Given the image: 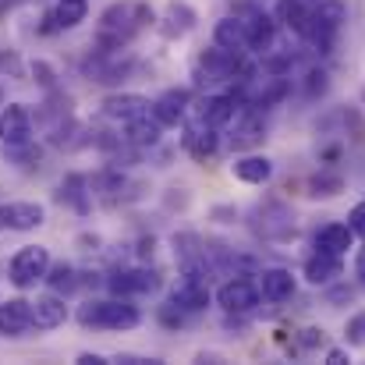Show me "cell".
Returning a JSON list of instances; mask_svg holds the SVG:
<instances>
[{
  "label": "cell",
  "mask_w": 365,
  "mask_h": 365,
  "mask_svg": "<svg viewBox=\"0 0 365 365\" xmlns=\"http://www.w3.org/2000/svg\"><path fill=\"white\" fill-rule=\"evenodd\" d=\"M348 224H351V231H355V235H362L365 238V202H359V206L348 213Z\"/></svg>",
  "instance_id": "obj_36"
},
{
  "label": "cell",
  "mask_w": 365,
  "mask_h": 365,
  "mask_svg": "<svg viewBox=\"0 0 365 365\" xmlns=\"http://www.w3.org/2000/svg\"><path fill=\"white\" fill-rule=\"evenodd\" d=\"M170 302H174V305H181L185 312H202V309L213 302L210 284H206V269H195V266L181 269V280L174 284Z\"/></svg>",
  "instance_id": "obj_6"
},
{
  "label": "cell",
  "mask_w": 365,
  "mask_h": 365,
  "mask_svg": "<svg viewBox=\"0 0 365 365\" xmlns=\"http://www.w3.org/2000/svg\"><path fill=\"white\" fill-rule=\"evenodd\" d=\"M46 284H50V291L53 294H71L82 280H78V269L71 266V262H57V266H50V273H46Z\"/></svg>",
  "instance_id": "obj_28"
},
{
  "label": "cell",
  "mask_w": 365,
  "mask_h": 365,
  "mask_svg": "<svg viewBox=\"0 0 365 365\" xmlns=\"http://www.w3.org/2000/svg\"><path fill=\"white\" fill-rule=\"evenodd\" d=\"M213 43L227 46V50H245L248 53V39H245V21L235 14V18H220L217 29H213Z\"/></svg>",
  "instance_id": "obj_26"
},
{
  "label": "cell",
  "mask_w": 365,
  "mask_h": 365,
  "mask_svg": "<svg viewBox=\"0 0 365 365\" xmlns=\"http://www.w3.org/2000/svg\"><path fill=\"white\" fill-rule=\"evenodd\" d=\"M217 131H220V128H210L206 121H199L195 128H188V131H185V138H181L185 153H188V156H195V160H210V156L220 149Z\"/></svg>",
  "instance_id": "obj_18"
},
{
  "label": "cell",
  "mask_w": 365,
  "mask_h": 365,
  "mask_svg": "<svg viewBox=\"0 0 365 365\" xmlns=\"http://www.w3.org/2000/svg\"><path fill=\"white\" fill-rule=\"evenodd\" d=\"M86 14H89V4H86V0H57V7L46 14V21H53V29L64 32V29L82 25Z\"/></svg>",
  "instance_id": "obj_25"
},
{
  "label": "cell",
  "mask_w": 365,
  "mask_h": 365,
  "mask_svg": "<svg viewBox=\"0 0 365 365\" xmlns=\"http://www.w3.org/2000/svg\"><path fill=\"white\" fill-rule=\"evenodd\" d=\"M259 298H262V291H259V284L248 280V277H231V280H224V284L217 287V305H220L227 316L252 312V309L259 305Z\"/></svg>",
  "instance_id": "obj_7"
},
{
  "label": "cell",
  "mask_w": 365,
  "mask_h": 365,
  "mask_svg": "<svg viewBox=\"0 0 365 365\" xmlns=\"http://www.w3.org/2000/svg\"><path fill=\"white\" fill-rule=\"evenodd\" d=\"M305 280L312 284V287H330L341 273H344V262H341V255H327V252H312L309 259H305Z\"/></svg>",
  "instance_id": "obj_16"
},
{
  "label": "cell",
  "mask_w": 365,
  "mask_h": 365,
  "mask_svg": "<svg viewBox=\"0 0 365 365\" xmlns=\"http://www.w3.org/2000/svg\"><path fill=\"white\" fill-rule=\"evenodd\" d=\"M341 25H344V4H341V0H323V4L312 11V21H309V29H305V39H309L319 53H330V46H334V39H337V32H341Z\"/></svg>",
  "instance_id": "obj_4"
},
{
  "label": "cell",
  "mask_w": 365,
  "mask_h": 365,
  "mask_svg": "<svg viewBox=\"0 0 365 365\" xmlns=\"http://www.w3.org/2000/svg\"><path fill=\"white\" fill-rule=\"evenodd\" d=\"M82 188H86V178H82V174H71V178L61 185V202L68 199L78 213H86V192H82Z\"/></svg>",
  "instance_id": "obj_31"
},
{
  "label": "cell",
  "mask_w": 365,
  "mask_h": 365,
  "mask_svg": "<svg viewBox=\"0 0 365 365\" xmlns=\"http://www.w3.org/2000/svg\"><path fill=\"white\" fill-rule=\"evenodd\" d=\"M351 298H355V287H344V284H337V287L327 291V302H330V305H344V302H351Z\"/></svg>",
  "instance_id": "obj_34"
},
{
  "label": "cell",
  "mask_w": 365,
  "mask_h": 365,
  "mask_svg": "<svg viewBox=\"0 0 365 365\" xmlns=\"http://www.w3.org/2000/svg\"><path fill=\"white\" fill-rule=\"evenodd\" d=\"M46 220L39 202H4L0 206V231H36Z\"/></svg>",
  "instance_id": "obj_11"
},
{
  "label": "cell",
  "mask_w": 365,
  "mask_h": 365,
  "mask_svg": "<svg viewBox=\"0 0 365 365\" xmlns=\"http://www.w3.org/2000/svg\"><path fill=\"white\" fill-rule=\"evenodd\" d=\"M235 178L245 185H266L273 178V160L262 153H245L235 160Z\"/></svg>",
  "instance_id": "obj_20"
},
{
  "label": "cell",
  "mask_w": 365,
  "mask_h": 365,
  "mask_svg": "<svg viewBox=\"0 0 365 365\" xmlns=\"http://www.w3.org/2000/svg\"><path fill=\"white\" fill-rule=\"evenodd\" d=\"M64 319H68V305L61 294L50 291L32 302V330H57V327H64Z\"/></svg>",
  "instance_id": "obj_15"
},
{
  "label": "cell",
  "mask_w": 365,
  "mask_h": 365,
  "mask_svg": "<svg viewBox=\"0 0 365 365\" xmlns=\"http://www.w3.org/2000/svg\"><path fill=\"white\" fill-rule=\"evenodd\" d=\"M327 362L330 365H344L348 362V351H344V348H330V351H327Z\"/></svg>",
  "instance_id": "obj_39"
},
{
  "label": "cell",
  "mask_w": 365,
  "mask_h": 365,
  "mask_svg": "<svg viewBox=\"0 0 365 365\" xmlns=\"http://www.w3.org/2000/svg\"><path fill=\"white\" fill-rule=\"evenodd\" d=\"M124 128H128L124 142H128V145H135V149L156 145V142H160V135H163V124L156 121L153 114H142V118H135V121L124 124Z\"/></svg>",
  "instance_id": "obj_24"
},
{
  "label": "cell",
  "mask_w": 365,
  "mask_h": 365,
  "mask_svg": "<svg viewBox=\"0 0 365 365\" xmlns=\"http://www.w3.org/2000/svg\"><path fill=\"white\" fill-rule=\"evenodd\" d=\"M348 248H355V231H351V224H327V227L316 231V252L348 255Z\"/></svg>",
  "instance_id": "obj_19"
},
{
  "label": "cell",
  "mask_w": 365,
  "mask_h": 365,
  "mask_svg": "<svg viewBox=\"0 0 365 365\" xmlns=\"http://www.w3.org/2000/svg\"><path fill=\"white\" fill-rule=\"evenodd\" d=\"M327 89H330V75H327L323 68H309V71L302 75V93H305L309 100H319Z\"/></svg>",
  "instance_id": "obj_29"
},
{
  "label": "cell",
  "mask_w": 365,
  "mask_h": 365,
  "mask_svg": "<svg viewBox=\"0 0 365 365\" xmlns=\"http://www.w3.org/2000/svg\"><path fill=\"white\" fill-rule=\"evenodd\" d=\"M103 118H110V121H121V124H131L135 118H142V114H149V100L145 96H138V93H110V96H103Z\"/></svg>",
  "instance_id": "obj_14"
},
{
  "label": "cell",
  "mask_w": 365,
  "mask_h": 365,
  "mask_svg": "<svg viewBox=\"0 0 365 365\" xmlns=\"http://www.w3.org/2000/svg\"><path fill=\"white\" fill-rule=\"evenodd\" d=\"M188 103H192V93L188 89H167V93H160L153 100L149 114L163 128H178V124L185 121V114H188Z\"/></svg>",
  "instance_id": "obj_12"
},
{
  "label": "cell",
  "mask_w": 365,
  "mask_h": 365,
  "mask_svg": "<svg viewBox=\"0 0 365 365\" xmlns=\"http://www.w3.org/2000/svg\"><path fill=\"white\" fill-rule=\"evenodd\" d=\"M298 341H302V348H319L323 344V330L319 327H305Z\"/></svg>",
  "instance_id": "obj_35"
},
{
  "label": "cell",
  "mask_w": 365,
  "mask_h": 365,
  "mask_svg": "<svg viewBox=\"0 0 365 365\" xmlns=\"http://www.w3.org/2000/svg\"><path fill=\"white\" fill-rule=\"evenodd\" d=\"M294 287H298L294 284V273L284 269V266H269V269L259 273V291H262L266 302H287L294 294Z\"/></svg>",
  "instance_id": "obj_17"
},
{
  "label": "cell",
  "mask_w": 365,
  "mask_h": 365,
  "mask_svg": "<svg viewBox=\"0 0 365 365\" xmlns=\"http://www.w3.org/2000/svg\"><path fill=\"white\" fill-rule=\"evenodd\" d=\"M277 18L284 21V29H291L294 36H305L309 21H312V11L302 4V0H280L277 4Z\"/></svg>",
  "instance_id": "obj_27"
},
{
  "label": "cell",
  "mask_w": 365,
  "mask_h": 365,
  "mask_svg": "<svg viewBox=\"0 0 365 365\" xmlns=\"http://www.w3.org/2000/svg\"><path fill=\"white\" fill-rule=\"evenodd\" d=\"M235 217H238L235 206H217V210H213V220H220V224H231Z\"/></svg>",
  "instance_id": "obj_37"
},
{
  "label": "cell",
  "mask_w": 365,
  "mask_h": 365,
  "mask_svg": "<svg viewBox=\"0 0 365 365\" xmlns=\"http://www.w3.org/2000/svg\"><path fill=\"white\" fill-rule=\"evenodd\" d=\"M344 341H348L351 348H362V344H365V312H359V316L348 323V330H344Z\"/></svg>",
  "instance_id": "obj_32"
},
{
  "label": "cell",
  "mask_w": 365,
  "mask_h": 365,
  "mask_svg": "<svg viewBox=\"0 0 365 365\" xmlns=\"http://www.w3.org/2000/svg\"><path fill=\"white\" fill-rule=\"evenodd\" d=\"M50 248L46 245H21L18 252H14V259H11V266H7V277H11V284L14 287H36L39 280H46V273H50Z\"/></svg>",
  "instance_id": "obj_3"
},
{
  "label": "cell",
  "mask_w": 365,
  "mask_h": 365,
  "mask_svg": "<svg viewBox=\"0 0 365 365\" xmlns=\"http://www.w3.org/2000/svg\"><path fill=\"white\" fill-rule=\"evenodd\" d=\"M32 330V302L7 298L0 302V337H25Z\"/></svg>",
  "instance_id": "obj_13"
},
{
  "label": "cell",
  "mask_w": 365,
  "mask_h": 365,
  "mask_svg": "<svg viewBox=\"0 0 365 365\" xmlns=\"http://www.w3.org/2000/svg\"><path fill=\"white\" fill-rule=\"evenodd\" d=\"M75 362L78 365H107V359H103V355H93V351H82Z\"/></svg>",
  "instance_id": "obj_38"
},
{
  "label": "cell",
  "mask_w": 365,
  "mask_h": 365,
  "mask_svg": "<svg viewBox=\"0 0 365 365\" xmlns=\"http://www.w3.org/2000/svg\"><path fill=\"white\" fill-rule=\"evenodd\" d=\"M255 235L262 242H291L294 238V213L284 202H262L255 210Z\"/></svg>",
  "instance_id": "obj_5"
},
{
  "label": "cell",
  "mask_w": 365,
  "mask_h": 365,
  "mask_svg": "<svg viewBox=\"0 0 365 365\" xmlns=\"http://www.w3.org/2000/svg\"><path fill=\"white\" fill-rule=\"evenodd\" d=\"M160 284V273L156 269H114L107 277V287L118 294V298H131V294H149L156 291Z\"/></svg>",
  "instance_id": "obj_10"
},
{
  "label": "cell",
  "mask_w": 365,
  "mask_h": 365,
  "mask_svg": "<svg viewBox=\"0 0 365 365\" xmlns=\"http://www.w3.org/2000/svg\"><path fill=\"white\" fill-rule=\"evenodd\" d=\"M195 21H199V14L188 7V4H170L167 11H163V21H160V32L167 36V39H181V36H188L192 29H195Z\"/></svg>",
  "instance_id": "obj_21"
},
{
  "label": "cell",
  "mask_w": 365,
  "mask_h": 365,
  "mask_svg": "<svg viewBox=\"0 0 365 365\" xmlns=\"http://www.w3.org/2000/svg\"><path fill=\"white\" fill-rule=\"evenodd\" d=\"M32 75H36V82H39L43 89H53V86H57L53 68H50V64H43V61H36V64H32Z\"/></svg>",
  "instance_id": "obj_33"
},
{
  "label": "cell",
  "mask_w": 365,
  "mask_h": 365,
  "mask_svg": "<svg viewBox=\"0 0 365 365\" xmlns=\"http://www.w3.org/2000/svg\"><path fill=\"white\" fill-rule=\"evenodd\" d=\"M238 118V96H210L199 110V121H206L210 128H227Z\"/></svg>",
  "instance_id": "obj_23"
},
{
  "label": "cell",
  "mask_w": 365,
  "mask_h": 365,
  "mask_svg": "<svg viewBox=\"0 0 365 365\" xmlns=\"http://www.w3.org/2000/svg\"><path fill=\"white\" fill-rule=\"evenodd\" d=\"M238 18L245 21V39H248V50H252V53H266V50L273 46V39H277V21H273L266 11H259V7L242 11Z\"/></svg>",
  "instance_id": "obj_9"
},
{
  "label": "cell",
  "mask_w": 365,
  "mask_h": 365,
  "mask_svg": "<svg viewBox=\"0 0 365 365\" xmlns=\"http://www.w3.org/2000/svg\"><path fill=\"white\" fill-rule=\"evenodd\" d=\"M266 138V124L259 118V110H245L242 118H235V135H231V149H248L255 142Z\"/></svg>",
  "instance_id": "obj_22"
},
{
  "label": "cell",
  "mask_w": 365,
  "mask_h": 365,
  "mask_svg": "<svg viewBox=\"0 0 365 365\" xmlns=\"http://www.w3.org/2000/svg\"><path fill=\"white\" fill-rule=\"evenodd\" d=\"M78 323L86 330H135L142 323V312L128 298H107V302H86L78 309Z\"/></svg>",
  "instance_id": "obj_2"
},
{
  "label": "cell",
  "mask_w": 365,
  "mask_h": 365,
  "mask_svg": "<svg viewBox=\"0 0 365 365\" xmlns=\"http://www.w3.org/2000/svg\"><path fill=\"white\" fill-rule=\"evenodd\" d=\"M355 277H359V284L365 287V248H359V259H355Z\"/></svg>",
  "instance_id": "obj_40"
},
{
  "label": "cell",
  "mask_w": 365,
  "mask_h": 365,
  "mask_svg": "<svg viewBox=\"0 0 365 365\" xmlns=\"http://www.w3.org/2000/svg\"><path fill=\"white\" fill-rule=\"evenodd\" d=\"M302 4H305V7H309V11H316V7H319V4H323V0H302Z\"/></svg>",
  "instance_id": "obj_41"
},
{
  "label": "cell",
  "mask_w": 365,
  "mask_h": 365,
  "mask_svg": "<svg viewBox=\"0 0 365 365\" xmlns=\"http://www.w3.org/2000/svg\"><path fill=\"white\" fill-rule=\"evenodd\" d=\"M153 21H156V14H153L149 4H142V0H118V4H110V7L100 14L96 43H100V50L118 53L121 46H128V43H131L145 25H153Z\"/></svg>",
  "instance_id": "obj_1"
},
{
  "label": "cell",
  "mask_w": 365,
  "mask_h": 365,
  "mask_svg": "<svg viewBox=\"0 0 365 365\" xmlns=\"http://www.w3.org/2000/svg\"><path fill=\"white\" fill-rule=\"evenodd\" d=\"M0 142L4 145H29L32 142V110L25 103H7L0 114Z\"/></svg>",
  "instance_id": "obj_8"
},
{
  "label": "cell",
  "mask_w": 365,
  "mask_h": 365,
  "mask_svg": "<svg viewBox=\"0 0 365 365\" xmlns=\"http://www.w3.org/2000/svg\"><path fill=\"white\" fill-rule=\"evenodd\" d=\"M309 188H312L309 195H316V199H334V195L344 188V178H341V174H327V170H323L319 178H312V185H309Z\"/></svg>",
  "instance_id": "obj_30"
}]
</instances>
